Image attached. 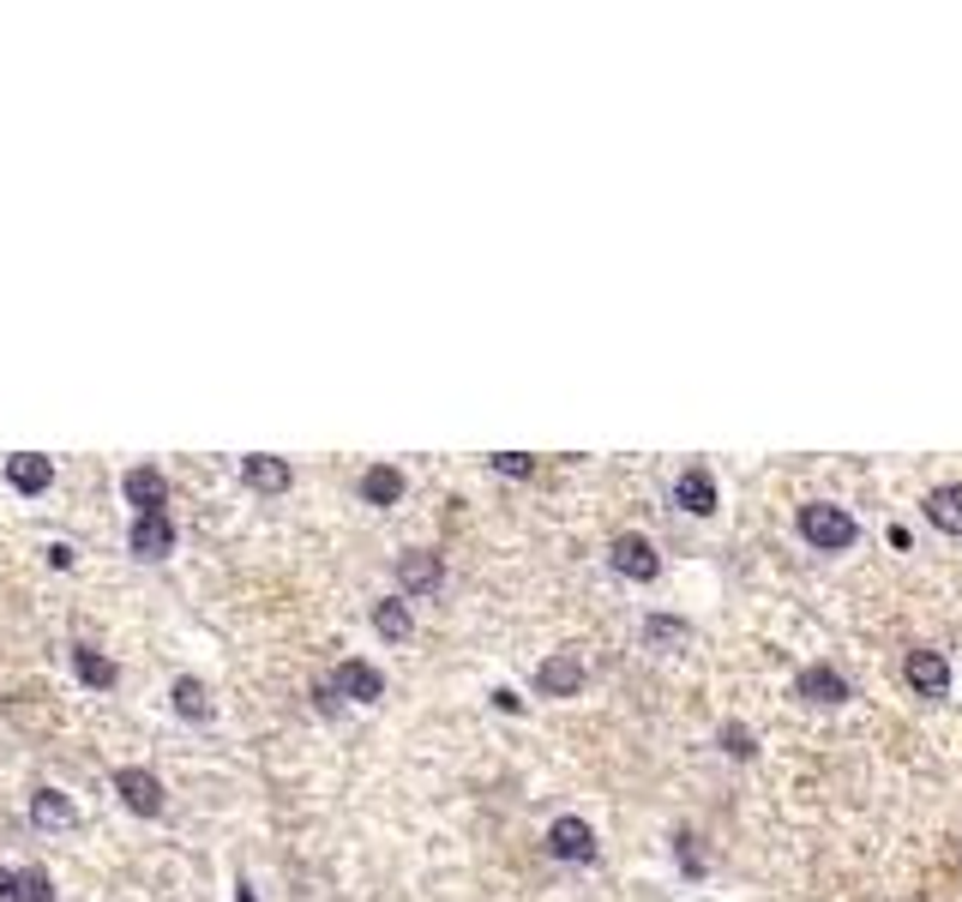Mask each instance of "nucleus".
I'll return each mask as SVG.
<instances>
[{"label":"nucleus","instance_id":"nucleus-24","mask_svg":"<svg viewBox=\"0 0 962 902\" xmlns=\"http://www.w3.org/2000/svg\"><path fill=\"white\" fill-rule=\"evenodd\" d=\"M716 740H722V752H728V758H752V752H759V746H752V728H740V722H728V728L716 734Z\"/></svg>","mask_w":962,"mask_h":902},{"label":"nucleus","instance_id":"nucleus-12","mask_svg":"<svg viewBox=\"0 0 962 902\" xmlns=\"http://www.w3.org/2000/svg\"><path fill=\"white\" fill-rule=\"evenodd\" d=\"M794 692H800L806 704H842V698H849V680H842L830 662H812V668H800Z\"/></svg>","mask_w":962,"mask_h":902},{"label":"nucleus","instance_id":"nucleus-14","mask_svg":"<svg viewBox=\"0 0 962 902\" xmlns=\"http://www.w3.org/2000/svg\"><path fill=\"white\" fill-rule=\"evenodd\" d=\"M31 824H43V831H73V824H79V806H73L60 789H36L31 794Z\"/></svg>","mask_w":962,"mask_h":902},{"label":"nucleus","instance_id":"nucleus-21","mask_svg":"<svg viewBox=\"0 0 962 902\" xmlns=\"http://www.w3.org/2000/svg\"><path fill=\"white\" fill-rule=\"evenodd\" d=\"M19 897L24 902H55V879H48L43 867H24L19 872Z\"/></svg>","mask_w":962,"mask_h":902},{"label":"nucleus","instance_id":"nucleus-11","mask_svg":"<svg viewBox=\"0 0 962 902\" xmlns=\"http://www.w3.org/2000/svg\"><path fill=\"white\" fill-rule=\"evenodd\" d=\"M674 499H679V512H692V518H710V512H716V475L704 470V463H692V470H679V482H674Z\"/></svg>","mask_w":962,"mask_h":902},{"label":"nucleus","instance_id":"nucleus-19","mask_svg":"<svg viewBox=\"0 0 962 902\" xmlns=\"http://www.w3.org/2000/svg\"><path fill=\"white\" fill-rule=\"evenodd\" d=\"M175 711L187 722H211V692H204V680H192V674L175 680Z\"/></svg>","mask_w":962,"mask_h":902},{"label":"nucleus","instance_id":"nucleus-17","mask_svg":"<svg viewBox=\"0 0 962 902\" xmlns=\"http://www.w3.org/2000/svg\"><path fill=\"white\" fill-rule=\"evenodd\" d=\"M927 518L939 524L944 536H962V482H944L927 494Z\"/></svg>","mask_w":962,"mask_h":902},{"label":"nucleus","instance_id":"nucleus-15","mask_svg":"<svg viewBox=\"0 0 962 902\" xmlns=\"http://www.w3.org/2000/svg\"><path fill=\"white\" fill-rule=\"evenodd\" d=\"M73 674L85 680V686H97V692H109L114 680H121V668L109 662L102 650H91V644H73Z\"/></svg>","mask_w":962,"mask_h":902},{"label":"nucleus","instance_id":"nucleus-25","mask_svg":"<svg viewBox=\"0 0 962 902\" xmlns=\"http://www.w3.org/2000/svg\"><path fill=\"white\" fill-rule=\"evenodd\" d=\"M674 855H679V867H686L692 879L704 872V860H698V848H692V836H674Z\"/></svg>","mask_w":962,"mask_h":902},{"label":"nucleus","instance_id":"nucleus-8","mask_svg":"<svg viewBox=\"0 0 962 902\" xmlns=\"http://www.w3.org/2000/svg\"><path fill=\"white\" fill-rule=\"evenodd\" d=\"M397 584H403L409 596H428V590L445 584V560L433 548H409L403 560H397Z\"/></svg>","mask_w":962,"mask_h":902},{"label":"nucleus","instance_id":"nucleus-2","mask_svg":"<svg viewBox=\"0 0 962 902\" xmlns=\"http://www.w3.org/2000/svg\"><path fill=\"white\" fill-rule=\"evenodd\" d=\"M548 855L566 860V867H589V860H596V831H589L584 818H572V812H566V818L548 824Z\"/></svg>","mask_w":962,"mask_h":902},{"label":"nucleus","instance_id":"nucleus-28","mask_svg":"<svg viewBox=\"0 0 962 902\" xmlns=\"http://www.w3.org/2000/svg\"><path fill=\"white\" fill-rule=\"evenodd\" d=\"M235 902H259V897H253V884H235Z\"/></svg>","mask_w":962,"mask_h":902},{"label":"nucleus","instance_id":"nucleus-20","mask_svg":"<svg viewBox=\"0 0 962 902\" xmlns=\"http://www.w3.org/2000/svg\"><path fill=\"white\" fill-rule=\"evenodd\" d=\"M374 631H379L385 644H403L409 631H416V620H409L403 602H379V608H374Z\"/></svg>","mask_w":962,"mask_h":902},{"label":"nucleus","instance_id":"nucleus-18","mask_svg":"<svg viewBox=\"0 0 962 902\" xmlns=\"http://www.w3.org/2000/svg\"><path fill=\"white\" fill-rule=\"evenodd\" d=\"M362 499H367V506H397V499H403V475H397L391 463L362 470Z\"/></svg>","mask_w":962,"mask_h":902},{"label":"nucleus","instance_id":"nucleus-13","mask_svg":"<svg viewBox=\"0 0 962 902\" xmlns=\"http://www.w3.org/2000/svg\"><path fill=\"white\" fill-rule=\"evenodd\" d=\"M7 482L19 487V494H48V482H55V463H48L43 451H19V458H7Z\"/></svg>","mask_w":962,"mask_h":902},{"label":"nucleus","instance_id":"nucleus-16","mask_svg":"<svg viewBox=\"0 0 962 902\" xmlns=\"http://www.w3.org/2000/svg\"><path fill=\"white\" fill-rule=\"evenodd\" d=\"M241 482L259 487V494H284V487H289V463L284 458H265V451H259V458H241Z\"/></svg>","mask_w":962,"mask_h":902},{"label":"nucleus","instance_id":"nucleus-26","mask_svg":"<svg viewBox=\"0 0 962 902\" xmlns=\"http://www.w3.org/2000/svg\"><path fill=\"white\" fill-rule=\"evenodd\" d=\"M0 902H24L19 897V872H12V867H0Z\"/></svg>","mask_w":962,"mask_h":902},{"label":"nucleus","instance_id":"nucleus-9","mask_svg":"<svg viewBox=\"0 0 962 902\" xmlns=\"http://www.w3.org/2000/svg\"><path fill=\"white\" fill-rule=\"evenodd\" d=\"M903 668H908V686L927 692V698H944V692H951V662H944L939 650H927V644H920V650H908Z\"/></svg>","mask_w":962,"mask_h":902},{"label":"nucleus","instance_id":"nucleus-5","mask_svg":"<svg viewBox=\"0 0 962 902\" xmlns=\"http://www.w3.org/2000/svg\"><path fill=\"white\" fill-rule=\"evenodd\" d=\"M535 692H542V698H577V692H584V662H577L572 650L535 662Z\"/></svg>","mask_w":962,"mask_h":902},{"label":"nucleus","instance_id":"nucleus-10","mask_svg":"<svg viewBox=\"0 0 962 902\" xmlns=\"http://www.w3.org/2000/svg\"><path fill=\"white\" fill-rule=\"evenodd\" d=\"M126 548L139 553V560H169L175 553V524L163 518H133V530H126Z\"/></svg>","mask_w":962,"mask_h":902},{"label":"nucleus","instance_id":"nucleus-6","mask_svg":"<svg viewBox=\"0 0 962 902\" xmlns=\"http://www.w3.org/2000/svg\"><path fill=\"white\" fill-rule=\"evenodd\" d=\"M331 686H338V698H355V704H379V698H385V674H379L374 662H362V656L338 662Z\"/></svg>","mask_w":962,"mask_h":902},{"label":"nucleus","instance_id":"nucleus-23","mask_svg":"<svg viewBox=\"0 0 962 902\" xmlns=\"http://www.w3.org/2000/svg\"><path fill=\"white\" fill-rule=\"evenodd\" d=\"M494 470L511 475V482H523V475H535V458L530 451H494Z\"/></svg>","mask_w":962,"mask_h":902},{"label":"nucleus","instance_id":"nucleus-4","mask_svg":"<svg viewBox=\"0 0 962 902\" xmlns=\"http://www.w3.org/2000/svg\"><path fill=\"white\" fill-rule=\"evenodd\" d=\"M121 494L139 518H157V512L169 506V482H163V470H151V463H139V470L121 475Z\"/></svg>","mask_w":962,"mask_h":902},{"label":"nucleus","instance_id":"nucleus-27","mask_svg":"<svg viewBox=\"0 0 962 902\" xmlns=\"http://www.w3.org/2000/svg\"><path fill=\"white\" fill-rule=\"evenodd\" d=\"M48 565H60V572L73 565V548H67V541H55V548H48Z\"/></svg>","mask_w":962,"mask_h":902},{"label":"nucleus","instance_id":"nucleus-1","mask_svg":"<svg viewBox=\"0 0 962 902\" xmlns=\"http://www.w3.org/2000/svg\"><path fill=\"white\" fill-rule=\"evenodd\" d=\"M800 536L812 541L818 553H842V548L861 541V524H854L842 506H830V499H812V506H800Z\"/></svg>","mask_w":962,"mask_h":902},{"label":"nucleus","instance_id":"nucleus-7","mask_svg":"<svg viewBox=\"0 0 962 902\" xmlns=\"http://www.w3.org/2000/svg\"><path fill=\"white\" fill-rule=\"evenodd\" d=\"M114 794H121L133 812H145V818H157V812L169 806V801H163V782L151 777V770H139V765H121V770H114Z\"/></svg>","mask_w":962,"mask_h":902},{"label":"nucleus","instance_id":"nucleus-3","mask_svg":"<svg viewBox=\"0 0 962 902\" xmlns=\"http://www.w3.org/2000/svg\"><path fill=\"white\" fill-rule=\"evenodd\" d=\"M608 565H613V572H620V578H632V584H650V578L662 572V553L650 548L644 536H632V530H626V536H613V548H608Z\"/></svg>","mask_w":962,"mask_h":902},{"label":"nucleus","instance_id":"nucleus-22","mask_svg":"<svg viewBox=\"0 0 962 902\" xmlns=\"http://www.w3.org/2000/svg\"><path fill=\"white\" fill-rule=\"evenodd\" d=\"M686 620H674V614H650L644 620V644H674V638H686Z\"/></svg>","mask_w":962,"mask_h":902}]
</instances>
